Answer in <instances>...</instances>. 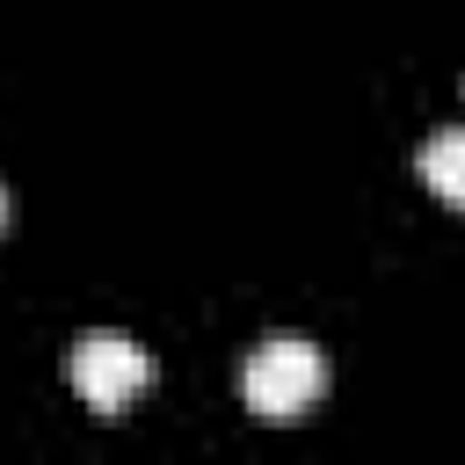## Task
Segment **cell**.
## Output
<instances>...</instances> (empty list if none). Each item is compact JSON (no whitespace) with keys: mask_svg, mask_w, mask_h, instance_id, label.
<instances>
[{"mask_svg":"<svg viewBox=\"0 0 465 465\" xmlns=\"http://www.w3.org/2000/svg\"><path fill=\"white\" fill-rule=\"evenodd\" d=\"M414 174L443 196V203H465V124H443L414 145Z\"/></svg>","mask_w":465,"mask_h":465,"instance_id":"3957f363","label":"cell"},{"mask_svg":"<svg viewBox=\"0 0 465 465\" xmlns=\"http://www.w3.org/2000/svg\"><path fill=\"white\" fill-rule=\"evenodd\" d=\"M65 378H73V392H80L87 407L116 414V407H131V400L153 385V356H145L131 334H116V327H87V334L73 341V356H65Z\"/></svg>","mask_w":465,"mask_h":465,"instance_id":"7a4b0ae2","label":"cell"},{"mask_svg":"<svg viewBox=\"0 0 465 465\" xmlns=\"http://www.w3.org/2000/svg\"><path fill=\"white\" fill-rule=\"evenodd\" d=\"M0 225H7V189H0Z\"/></svg>","mask_w":465,"mask_h":465,"instance_id":"277c9868","label":"cell"},{"mask_svg":"<svg viewBox=\"0 0 465 465\" xmlns=\"http://www.w3.org/2000/svg\"><path fill=\"white\" fill-rule=\"evenodd\" d=\"M320 385H327V356H320L305 334H269V341H254L247 363H240V392H247V407L269 414V421L305 414V407L320 400Z\"/></svg>","mask_w":465,"mask_h":465,"instance_id":"6da1fadb","label":"cell"}]
</instances>
